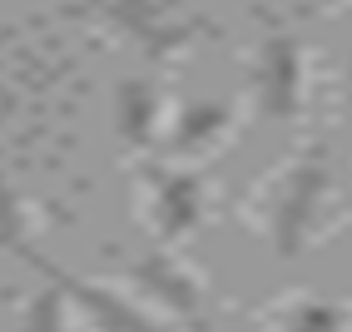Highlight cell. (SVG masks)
Returning <instances> with one entry per match:
<instances>
[{
    "instance_id": "12",
    "label": "cell",
    "mask_w": 352,
    "mask_h": 332,
    "mask_svg": "<svg viewBox=\"0 0 352 332\" xmlns=\"http://www.w3.org/2000/svg\"><path fill=\"white\" fill-rule=\"evenodd\" d=\"M347 100H352V50H347Z\"/></svg>"
},
{
    "instance_id": "5",
    "label": "cell",
    "mask_w": 352,
    "mask_h": 332,
    "mask_svg": "<svg viewBox=\"0 0 352 332\" xmlns=\"http://www.w3.org/2000/svg\"><path fill=\"white\" fill-rule=\"evenodd\" d=\"M25 263H30V268H40L45 278H50L55 288L69 298V307H80L89 332H169L164 322H154L139 302H129L124 293H114L109 283L80 278V273H65V268H55L40 248H30V253H25Z\"/></svg>"
},
{
    "instance_id": "2",
    "label": "cell",
    "mask_w": 352,
    "mask_h": 332,
    "mask_svg": "<svg viewBox=\"0 0 352 332\" xmlns=\"http://www.w3.org/2000/svg\"><path fill=\"white\" fill-rule=\"evenodd\" d=\"M85 5L95 10L134 55H144V60H154V65L179 60V55L208 30L204 20L174 15L164 0H85Z\"/></svg>"
},
{
    "instance_id": "7",
    "label": "cell",
    "mask_w": 352,
    "mask_h": 332,
    "mask_svg": "<svg viewBox=\"0 0 352 332\" xmlns=\"http://www.w3.org/2000/svg\"><path fill=\"white\" fill-rule=\"evenodd\" d=\"M228 124H233V104L228 100H194L189 109H179V120H174L164 144H169L174 159H194L204 149H214L228 134Z\"/></svg>"
},
{
    "instance_id": "8",
    "label": "cell",
    "mask_w": 352,
    "mask_h": 332,
    "mask_svg": "<svg viewBox=\"0 0 352 332\" xmlns=\"http://www.w3.org/2000/svg\"><path fill=\"white\" fill-rule=\"evenodd\" d=\"M114 129L129 149H149L159 134V89L154 80H124L120 94H114Z\"/></svg>"
},
{
    "instance_id": "10",
    "label": "cell",
    "mask_w": 352,
    "mask_h": 332,
    "mask_svg": "<svg viewBox=\"0 0 352 332\" xmlns=\"http://www.w3.org/2000/svg\"><path fill=\"white\" fill-rule=\"evenodd\" d=\"M347 307L342 302H327V298H302L288 307V318L278 332H347Z\"/></svg>"
},
{
    "instance_id": "4",
    "label": "cell",
    "mask_w": 352,
    "mask_h": 332,
    "mask_svg": "<svg viewBox=\"0 0 352 332\" xmlns=\"http://www.w3.org/2000/svg\"><path fill=\"white\" fill-rule=\"evenodd\" d=\"M302 80H308V65H302V40L293 30H268L258 45L253 60V104L263 120L273 124H293L302 114Z\"/></svg>"
},
{
    "instance_id": "1",
    "label": "cell",
    "mask_w": 352,
    "mask_h": 332,
    "mask_svg": "<svg viewBox=\"0 0 352 332\" xmlns=\"http://www.w3.org/2000/svg\"><path fill=\"white\" fill-rule=\"evenodd\" d=\"M333 199V164H327V144H308L278 179V194L268 208V239L273 253L293 263V258L318 239V223Z\"/></svg>"
},
{
    "instance_id": "9",
    "label": "cell",
    "mask_w": 352,
    "mask_h": 332,
    "mask_svg": "<svg viewBox=\"0 0 352 332\" xmlns=\"http://www.w3.org/2000/svg\"><path fill=\"white\" fill-rule=\"evenodd\" d=\"M15 332H80V322H75L69 298L55 288L50 278H45V288L35 293V302L25 307V322H20Z\"/></svg>"
},
{
    "instance_id": "6",
    "label": "cell",
    "mask_w": 352,
    "mask_h": 332,
    "mask_svg": "<svg viewBox=\"0 0 352 332\" xmlns=\"http://www.w3.org/2000/svg\"><path fill=\"white\" fill-rule=\"evenodd\" d=\"M129 278L139 293H149L164 302L179 322H189L194 332H208V307H204V283L189 273V263H179L174 248H149L129 263Z\"/></svg>"
},
{
    "instance_id": "11",
    "label": "cell",
    "mask_w": 352,
    "mask_h": 332,
    "mask_svg": "<svg viewBox=\"0 0 352 332\" xmlns=\"http://www.w3.org/2000/svg\"><path fill=\"white\" fill-rule=\"evenodd\" d=\"M0 248L25 258L35 243H30V213H25V199L15 194V188L6 184V174H0Z\"/></svg>"
},
{
    "instance_id": "3",
    "label": "cell",
    "mask_w": 352,
    "mask_h": 332,
    "mask_svg": "<svg viewBox=\"0 0 352 332\" xmlns=\"http://www.w3.org/2000/svg\"><path fill=\"white\" fill-rule=\"evenodd\" d=\"M139 184H144V219L154 228L159 248L184 243L204 223V179L194 169H179V164H144V169H139Z\"/></svg>"
}]
</instances>
